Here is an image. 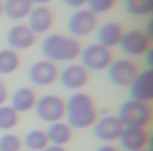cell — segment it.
I'll list each match as a JSON object with an SVG mask.
<instances>
[{"label": "cell", "mask_w": 153, "mask_h": 151, "mask_svg": "<svg viewBox=\"0 0 153 151\" xmlns=\"http://www.w3.org/2000/svg\"><path fill=\"white\" fill-rule=\"evenodd\" d=\"M64 118L72 129L83 130L92 127L99 118L94 98L82 91L72 94L65 101Z\"/></svg>", "instance_id": "obj_1"}, {"label": "cell", "mask_w": 153, "mask_h": 151, "mask_svg": "<svg viewBox=\"0 0 153 151\" xmlns=\"http://www.w3.org/2000/svg\"><path fill=\"white\" fill-rule=\"evenodd\" d=\"M41 53L46 60L53 63H72L79 59L82 45L79 40L70 35L55 33L42 40Z\"/></svg>", "instance_id": "obj_2"}, {"label": "cell", "mask_w": 153, "mask_h": 151, "mask_svg": "<svg viewBox=\"0 0 153 151\" xmlns=\"http://www.w3.org/2000/svg\"><path fill=\"white\" fill-rule=\"evenodd\" d=\"M117 117L124 127L147 128L152 122L153 110L148 103L129 99L120 105Z\"/></svg>", "instance_id": "obj_3"}, {"label": "cell", "mask_w": 153, "mask_h": 151, "mask_svg": "<svg viewBox=\"0 0 153 151\" xmlns=\"http://www.w3.org/2000/svg\"><path fill=\"white\" fill-rule=\"evenodd\" d=\"M79 59L88 71H103L113 61V54L111 49L97 42L82 47Z\"/></svg>", "instance_id": "obj_4"}, {"label": "cell", "mask_w": 153, "mask_h": 151, "mask_svg": "<svg viewBox=\"0 0 153 151\" xmlns=\"http://www.w3.org/2000/svg\"><path fill=\"white\" fill-rule=\"evenodd\" d=\"M99 26L98 16L86 7L74 10L67 20V30L74 38H85L97 30Z\"/></svg>", "instance_id": "obj_5"}, {"label": "cell", "mask_w": 153, "mask_h": 151, "mask_svg": "<svg viewBox=\"0 0 153 151\" xmlns=\"http://www.w3.org/2000/svg\"><path fill=\"white\" fill-rule=\"evenodd\" d=\"M119 47L122 53L129 58L142 57L152 48V37L144 30H129L124 32Z\"/></svg>", "instance_id": "obj_6"}, {"label": "cell", "mask_w": 153, "mask_h": 151, "mask_svg": "<svg viewBox=\"0 0 153 151\" xmlns=\"http://www.w3.org/2000/svg\"><path fill=\"white\" fill-rule=\"evenodd\" d=\"M34 109L41 121L49 124L59 122L65 115V100L58 94H47L38 98Z\"/></svg>", "instance_id": "obj_7"}, {"label": "cell", "mask_w": 153, "mask_h": 151, "mask_svg": "<svg viewBox=\"0 0 153 151\" xmlns=\"http://www.w3.org/2000/svg\"><path fill=\"white\" fill-rule=\"evenodd\" d=\"M108 79L117 87H128L140 71V67L130 58L113 59L107 68Z\"/></svg>", "instance_id": "obj_8"}, {"label": "cell", "mask_w": 153, "mask_h": 151, "mask_svg": "<svg viewBox=\"0 0 153 151\" xmlns=\"http://www.w3.org/2000/svg\"><path fill=\"white\" fill-rule=\"evenodd\" d=\"M59 67L56 63L46 59L38 60L30 66L27 77L30 83L39 87L51 86L58 80Z\"/></svg>", "instance_id": "obj_9"}, {"label": "cell", "mask_w": 153, "mask_h": 151, "mask_svg": "<svg viewBox=\"0 0 153 151\" xmlns=\"http://www.w3.org/2000/svg\"><path fill=\"white\" fill-rule=\"evenodd\" d=\"M60 84L69 90H79L89 81V71L81 63H68L59 72Z\"/></svg>", "instance_id": "obj_10"}, {"label": "cell", "mask_w": 153, "mask_h": 151, "mask_svg": "<svg viewBox=\"0 0 153 151\" xmlns=\"http://www.w3.org/2000/svg\"><path fill=\"white\" fill-rule=\"evenodd\" d=\"M124 129V125L117 115H105L99 117L92 126L94 135L103 143H112L117 141Z\"/></svg>", "instance_id": "obj_11"}, {"label": "cell", "mask_w": 153, "mask_h": 151, "mask_svg": "<svg viewBox=\"0 0 153 151\" xmlns=\"http://www.w3.org/2000/svg\"><path fill=\"white\" fill-rule=\"evenodd\" d=\"M130 99L150 104L153 101V70L147 67L138 71L135 79L128 86Z\"/></svg>", "instance_id": "obj_12"}, {"label": "cell", "mask_w": 153, "mask_h": 151, "mask_svg": "<svg viewBox=\"0 0 153 151\" xmlns=\"http://www.w3.org/2000/svg\"><path fill=\"white\" fill-rule=\"evenodd\" d=\"M55 23V14L47 5H34L27 16V25L35 35L48 33Z\"/></svg>", "instance_id": "obj_13"}, {"label": "cell", "mask_w": 153, "mask_h": 151, "mask_svg": "<svg viewBox=\"0 0 153 151\" xmlns=\"http://www.w3.org/2000/svg\"><path fill=\"white\" fill-rule=\"evenodd\" d=\"M37 36L25 23L13 25L7 33V42L14 51H26L35 45Z\"/></svg>", "instance_id": "obj_14"}, {"label": "cell", "mask_w": 153, "mask_h": 151, "mask_svg": "<svg viewBox=\"0 0 153 151\" xmlns=\"http://www.w3.org/2000/svg\"><path fill=\"white\" fill-rule=\"evenodd\" d=\"M120 146L125 151H137L148 148L150 133L147 128L124 127L119 138Z\"/></svg>", "instance_id": "obj_15"}, {"label": "cell", "mask_w": 153, "mask_h": 151, "mask_svg": "<svg viewBox=\"0 0 153 151\" xmlns=\"http://www.w3.org/2000/svg\"><path fill=\"white\" fill-rule=\"evenodd\" d=\"M124 28L120 22L117 21H107L105 23L98 26L97 33V39L98 43L107 48L111 49L115 46H119L124 34Z\"/></svg>", "instance_id": "obj_16"}, {"label": "cell", "mask_w": 153, "mask_h": 151, "mask_svg": "<svg viewBox=\"0 0 153 151\" xmlns=\"http://www.w3.org/2000/svg\"><path fill=\"white\" fill-rule=\"evenodd\" d=\"M38 100L37 94L32 87L22 86L15 90L11 96V106L18 113H25L33 110Z\"/></svg>", "instance_id": "obj_17"}, {"label": "cell", "mask_w": 153, "mask_h": 151, "mask_svg": "<svg viewBox=\"0 0 153 151\" xmlns=\"http://www.w3.org/2000/svg\"><path fill=\"white\" fill-rule=\"evenodd\" d=\"M46 132L47 138L51 145L65 147L74 136V129L66 122L59 121L51 123L48 126Z\"/></svg>", "instance_id": "obj_18"}, {"label": "cell", "mask_w": 153, "mask_h": 151, "mask_svg": "<svg viewBox=\"0 0 153 151\" xmlns=\"http://www.w3.org/2000/svg\"><path fill=\"white\" fill-rule=\"evenodd\" d=\"M33 7L30 0H3V15L13 21H21L27 18Z\"/></svg>", "instance_id": "obj_19"}, {"label": "cell", "mask_w": 153, "mask_h": 151, "mask_svg": "<svg viewBox=\"0 0 153 151\" xmlns=\"http://www.w3.org/2000/svg\"><path fill=\"white\" fill-rule=\"evenodd\" d=\"M21 65V57L14 49H0V76H9L18 70Z\"/></svg>", "instance_id": "obj_20"}, {"label": "cell", "mask_w": 153, "mask_h": 151, "mask_svg": "<svg viewBox=\"0 0 153 151\" xmlns=\"http://www.w3.org/2000/svg\"><path fill=\"white\" fill-rule=\"evenodd\" d=\"M22 143L27 151H42L49 145L46 132L42 129H33L26 132Z\"/></svg>", "instance_id": "obj_21"}, {"label": "cell", "mask_w": 153, "mask_h": 151, "mask_svg": "<svg viewBox=\"0 0 153 151\" xmlns=\"http://www.w3.org/2000/svg\"><path fill=\"white\" fill-rule=\"evenodd\" d=\"M125 10L129 15L143 17L153 11V0H125Z\"/></svg>", "instance_id": "obj_22"}, {"label": "cell", "mask_w": 153, "mask_h": 151, "mask_svg": "<svg viewBox=\"0 0 153 151\" xmlns=\"http://www.w3.org/2000/svg\"><path fill=\"white\" fill-rule=\"evenodd\" d=\"M19 123V113L11 105L0 106V130L10 131Z\"/></svg>", "instance_id": "obj_23"}, {"label": "cell", "mask_w": 153, "mask_h": 151, "mask_svg": "<svg viewBox=\"0 0 153 151\" xmlns=\"http://www.w3.org/2000/svg\"><path fill=\"white\" fill-rule=\"evenodd\" d=\"M22 138L15 133H5L0 136V151H21Z\"/></svg>", "instance_id": "obj_24"}, {"label": "cell", "mask_w": 153, "mask_h": 151, "mask_svg": "<svg viewBox=\"0 0 153 151\" xmlns=\"http://www.w3.org/2000/svg\"><path fill=\"white\" fill-rule=\"evenodd\" d=\"M117 0H87L86 9H88L94 15H101L110 12L117 4Z\"/></svg>", "instance_id": "obj_25"}, {"label": "cell", "mask_w": 153, "mask_h": 151, "mask_svg": "<svg viewBox=\"0 0 153 151\" xmlns=\"http://www.w3.org/2000/svg\"><path fill=\"white\" fill-rule=\"evenodd\" d=\"M9 99V88H7L5 82L0 79V106L4 105Z\"/></svg>", "instance_id": "obj_26"}, {"label": "cell", "mask_w": 153, "mask_h": 151, "mask_svg": "<svg viewBox=\"0 0 153 151\" xmlns=\"http://www.w3.org/2000/svg\"><path fill=\"white\" fill-rule=\"evenodd\" d=\"M61 1L66 7L74 10L81 9L84 5H86V2H87V0H61Z\"/></svg>", "instance_id": "obj_27"}, {"label": "cell", "mask_w": 153, "mask_h": 151, "mask_svg": "<svg viewBox=\"0 0 153 151\" xmlns=\"http://www.w3.org/2000/svg\"><path fill=\"white\" fill-rule=\"evenodd\" d=\"M96 151H120V149L111 144H103Z\"/></svg>", "instance_id": "obj_28"}, {"label": "cell", "mask_w": 153, "mask_h": 151, "mask_svg": "<svg viewBox=\"0 0 153 151\" xmlns=\"http://www.w3.org/2000/svg\"><path fill=\"white\" fill-rule=\"evenodd\" d=\"M42 151H68L65 147L63 146H56V145L49 144L46 148H44Z\"/></svg>", "instance_id": "obj_29"}, {"label": "cell", "mask_w": 153, "mask_h": 151, "mask_svg": "<svg viewBox=\"0 0 153 151\" xmlns=\"http://www.w3.org/2000/svg\"><path fill=\"white\" fill-rule=\"evenodd\" d=\"M143 57L145 58V61H146V63L148 64V67H150V68H152V61H153V59H152V48L151 49H149L148 51H147L146 54H145Z\"/></svg>", "instance_id": "obj_30"}, {"label": "cell", "mask_w": 153, "mask_h": 151, "mask_svg": "<svg viewBox=\"0 0 153 151\" xmlns=\"http://www.w3.org/2000/svg\"><path fill=\"white\" fill-rule=\"evenodd\" d=\"M53 0H30V2L34 5H47V3H49Z\"/></svg>", "instance_id": "obj_31"}, {"label": "cell", "mask_w": 153, "mask_h": 151, "mask_svg": "<svg viewBox=\"0 0 153 151\" xmlns=\"http://www.w3.org/2000/svg\"><path fill=\"white\" fill-rule=\"evenodd\" d=\"M3 15V0H0V17Z\"/></svg>", "instance_id": "obj_32"}, {"label": "cell", "mask_w": 153, "mask_h": 151, "mask_svg": "<svg viewBox=\"0 0 153 151\" xmlns=\"http://www.w3.org/2000/svg\"><path fill=\"white\" fill-rule=\"evenodd\" d=\"M137 151H152V150L149 148H146V149H142V150H137Z\"/></svg>", "instance_id": "obj_33"}, {"label": "cell", "mask_w": 153, "mask_h": 151, "mask_svg": "<svg viewBox=\"0 0 153 151\" xmlns=\"http://www.w3.org/2000/svg\"><path fill=\"white\" fill-rule=\"evenodd\" d=\"M21 151H27V150H21Z\"/></svg>", "instance_id": "obj_34"}]
</instances>
